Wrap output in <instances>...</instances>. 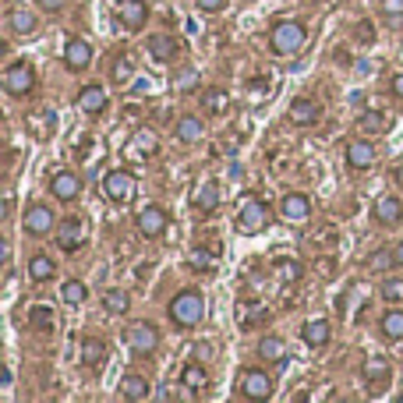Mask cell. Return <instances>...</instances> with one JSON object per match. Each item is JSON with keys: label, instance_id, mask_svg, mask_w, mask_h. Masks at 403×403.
I'll use <instances>...</instances> for the list:
<instances>
[{"label": "cell", "instance_id": "obj_1", "mask_svg": "<svg viewBox=\"0 0 403 403\" xmlns=\"http://www.w3.org/2000/svg\"><path fill=\"white\" fill-rule=\"evenodd\" d=\"M305 43H308V32H305V25L294 22V18L276 22L272 32H269V46H272V53H279V57H298V53L305 50Z\"/></svg>", "mask_w": 403, "mask_h": 403}, {"label": "cell", "instance_id": "obj_2", "mask_svg": "<svg viewBox=\"0 0 403 403\" xmlns=\"http://www.w3.org/2000/svg\"><path fill=\"white\" fill-rule=\"evenodd\" d=\"M170 322L174 325H181V329H188V325H198L202 322V315H205V298L198 294V291H181L174 301H170Z\"/></svg>", "mask_w": 403, "mask_h": 403}, {"label": "cell", "instance_id": "obj_3", "mask_svg": "<svg viewBox=\"0 0 403 403\" xmlns=\"http://www.w3.org/2000/svg\"><path fill=\"white\" fill-rule=\"evenodd\" d=\"M135 188H138V181H135L131 170H113V174L103 177V195H106L113 205L131 202V198H135Z\"/></svg>", "mask_w": 403, "mask_h": 403}, {"label": "cell", "instance_id": "obj_4", "mask_svg": "<svg viewBox=\"0 0 403 403\" xmlns=\"http://www.w3.org/2000/svg\"><path fill=\"white\" fill-rule=\"evenodd\" d=\"M265 226H269V209H265V202L244 198L241 209H237V230H241V234H262Z\"/></svg>", "mask_w": 403, "mask_h": 403}, {"label": "cell", "instance_id": "obj_5", "mask_svg": "<svg viewBox=\"0 0 403 403\" xmlns=\"http://www.w3.org/2000/svg\"><path fill=\"white\" fill-rule=\"evenodd\" d=\"M128 343H131L135 354L149 358V354H156V347H159V329H156L152 322H135V325L128 329Z\"/></svg>", "mask_w": 403, "mask_h": 403}, {"label": "cell", "instance_id": "obj_6", "mask_svg": "<svg viewBox=\"0 0 403 403\" xmlns=\"http://www.w3.org/2000/svg\"><path fill=\"white\" fill-rule=\"evenodd\" d=\"M4 89H8L11 96H29V92L36 89V68L25 64V61L11 64L8 75H4Z\"/></svg>", "mask_w": 403, "mask_h": 403}, {"label": "cell", "instance_id": "obj_7", "mask_svg": "<svg viewBox=\"0 0 403 403\" xmlns=\"http://www.w3.org/2000/svg\"><path fill=\"white\" fill-rule=\"evenodd\" d=\"M241 396H248V400H269L272 396V379L262 368L241 372Z\"/></svg>", "mask_w": 403, "mask_h": 403}, {"label": "cell", "instance_id": "obj_8", "mask_svg": "<svg viewBox=\"0 0 403 403\" xmlns=\"http://www.w3.org/2000/svg\"><path fill=\"white\" fill-rule=\"evenodd\" d=\"M57 244H61L64 251H78L85 244V223L78 216H68L57 223Z\"/></svg>", "mask_w": 403, "mask_h": 403}, {"label": "cell", "instance_id": "obj_9", "mask_svg": "<svg viewBox=\"0 0 403 403\" xmlns=\"http://www.w3.org/2000/svg\"><path fill=\"white\" fill-rule=\"evenodd\" d=\"M279 212H283V219H286V223H305V219L312 216V198H308V195H301V191H291V195H283Z\"/></svg>", "mask_w": 403, "mask_h": 403}, {"label": "cell", "instance_id": "obj_10", "mask_svg": "<svg viewBox=\"0 0 403 403\" xmlns=\"http://www.w3.org/2000/svg\"><path fill=\"white\" fill-rule=\"evenodd\" d=\"M82 191V181L71 174V170H57V174L50 177V195L61 198V202H75Z\"/></svg>", "mask_w": 403, "mask_h": 403}, {"label": "cell", "instance_id": "obj_11", "mask_svg": "<svg viewBox=\"0 0 403 403\" xmlns=\"http://www.w3.org/2000/svg\"><path fill=\"white\" fill-rule=\"evenodd\" d=\"M135 226H138V234H142V237H159L163 230H166V212H163L159 205H145V209L138 212Z\"/></svg>", "mask_w": 403, "mask_h": 403}, {"label": "cell", "instance_id": "obj_12", "mask_svg": "<svg viewBox=\"0 0 403 403\" xmlns=\"http://www.w3.org/2000/svg\"><path fill=\"white\" fill-rule=\"evenodd\" d=\"M375 223L379 226H400L403 223V202L396 198V195H382L379 202H375Z\"/></svg>", "mask_w": 403, "mask_h": 403}, {"label": "cell", "instance_id": "obj_13", "mask_svg": "<svg viewBox=\"0 0 403 403\" xmlns=\"http://www.w3.org/2000/svg\"><path fill=\"white\" fill-rule=\"evenodd\" d=\"M64 61H68V68L71 71H85L89 68V61H92V46H89V39H68V46H64Z\"/></svg>", "mask_w": 403, "mask_h": 403}, {"label": "cell", "instance_id": "obj_14", "mask_svg": "<svg viewBox=\"0 0 403 403\" xmlns=\"http://www.w3.org/2000/svg\"><path fill=\"white\" fill-rule=\"evenodd\" d=\"M50 230H53V212H50V205H32V209L25 212V234L43 237V234H50Z\"/></svg>", "mask_w": 403, "mask_h": 403}, {"label": "cell", "instance_id": "obj_15", "mask_svg": "<svg viewBox=\"0 0 403 403\" xmlns=\"http://www.w3.org/2000/svg\"><path fill=\"white\" fill-rule=\"evenodd\" d=\"M117 18H121V25H124V29L138 32V29L149 22V8L142 4V0H124L121 11H117Z\"/></svg>", "mask_w": 403, "mask_h": 403}, {"label": "cell", "instance_id": "obj_16", "mask_svg": "<svg viewBox=\"0 0 403 403\" xmlns=\"http://www.w3.org/2000/svg\"><path fill=\"white\" fill-rule=\"evenodd\" d=\"M124 152H128V159H138V156H156V152H159V138H156L152 131H135Z\"/></svg>", "mask_w": 403, "mask_h": 403}, {"label": "cell", "instance_id": "obj_17", "mask_svg": "<svg viewBox=\"0 0 403 403\" xmlns=\"http://www.w3.org/2000/svg\"><path fill=\"white\" fill-rule=\"evenodd\" d=\"M318 103L315 99H305V96H298L294 103H291V113H286V117H291L294 124H315L318 121Z\"/></svg>", "mask_w": 403, "mask_h": 403}, {"label": "cell", "instance_id": "obj_18", "mask_svg": "<svg viewBox=\"0 0 403 403\" xmlns=\"http://www.w3.org/2000/svg\"><path fill=\"white\" fill-rule=\"evenodd\" d=\"M29 131L36 135V138H50L53 131H57V113L53 110H36V113H29Z\"/></svg>", "mask_w": 403, "mask_h": 403}, {"label": "cell", "instance_id": "obj_19", "mask_svg": "<svg viewBox=\"0 0 403 403\" xmlns=\"http://www.w3.org/2000/svg\"><path fill=\"white\" fill-rule=\"evenodd\" d=\"M361 375H365L368 386L382 389V386L389 382V361H386V358H368V361L361 365Z\"/></svg>", "mask_w": 403, "mask_h": 403}, {"label": "cell", "instance_id": "obj_20", "mask_svg": "<svg viewBox=\"0 0 403 403\" xmlns=\"http://www.w3.org/2000/svg\"><path fill=\"white\" fill-rule=\"evenodd\" d=\"M149 57H152V61H159V64L174 61V57H177V39L174 36H152L149 39Z\"/></svg>", "mask_w": 403, "mask_h": 403}, {"label": "cell", "instance_id": "obj_21", "mask_svg": "<svg viewBox=\"0 0 403 403\" xmlns=\"http://www.w3.org/2000/svg\"><path fill=\"white\" fill-rule=\"evenodd\" d=\"M305 343H308V347H325V343H329V336H332V329H329V322L325 318H312V322H305Z\"/></svg>", "mask_w": 403, "mask_h": 403}, {"label": "cell", "instance_id": "obj_22", "mask_svg": "<svg viewBox=\"0 0 403 403\" xmlns=\"http://www.w3.org/2000/svg\"><path fill=\"white\" fill-rule=\"evenodd\" d=\"M8 25H11V32H18V36H32V32L39 29V18H36L29 8H11Z\"/></svg>", "mask_w": 403, "mask_h": 403}, {"label": "cell", "instance_id": "obj_23", "mask_svg": "<svg viewBox=\"0 0 403 403\" xmlns=\"http://www.w3.org/2000/svg\"><path fill=\"white\" fill-rule=\"evenodd\" d=\"M347 163H351L354 170H368V166L375 163V149H372L368 142H361V138H354V142L347 145Z\"/></svg>", "mask_w": 403, "mask_h": 403}, {"label": "cell", "instance_id": "obj_24", "mask_svg": "<svg viewBox=\"0 0 403 403\" xmlns=\"http://www.w3.org/2000/svg\"><path fill=\"white\" fill-rule=\"evenodd\" d=\"M258 358L269 361V365H283V361H286L283 339H279V336H262V339H258Z\"/></svg>", "mask_w": 403, "mask_h": 403}, {"label": "cell", "instance_id": "obj_25", "mask_svg": "<svg viewBox=\"0 0 403 403\" xmlns=\"http://www.w3.org/2000/svg\"><path fill=\"white\" fill-rule=\"evenodd\" d=\"M78 106L96 117V113H103V110H106V92H103L99 85H85V89L78 92Z\"/></svg>", "mask_w": 403, "mask_h": 403}, {"label": "cell", "instance_id": "obj_26", "mask_svg": "<svg viewBox=\"0 0 403 403\" xmlns=\"http://www.w3.org/2000/svg\"><path fill=\"white\" fill-rule=\"evenodd\" d=\"M103 361H106V343L96 339V336H85V339H82V365L99 368Z\"/></svg>", "mask_w": 403, "mask_h": 403}, {"label": "cell", "instance_id": "obj_27", "mask_svg": "<svg viewBox=\"0 0 403 403\" xmlns=\"http://www.w3.org/2000/svg\"><path fill=\"white\" fill-rule=\"evenodd\" d=\"M216 202H219V184H212V181H205V184L195 188V195H191V205H195L198 212H212Z\"/></svg>", "mask_w": 403, "mask_h": 403}, {"label": "cell", "instance_id": "obj_28", "mask_svg": "<svg viewBox=\"0 0 403 403\" xmlns=\"http://www.w3.org/2000/svg\"><path fill=\"white\" fill-rule=\"evenodd\" d=\"M181 382H184V386H188V393H195V396L209 389V375H205V368H202V365H184Z\"/></svg>", "mask_w": 403, "mask_h": 403}, {"label": "cell", "instance_id": "obj_29", "mask_svg": "<svg viewBox=\"0 0 403 403\" xmlns=\"http://www.w3.org/2000/svg\"><path fill=\"white\" fill-rule=\"evenodd\" d=\"M202 135H205V124H202L198 117H181V121H177V138H181L184 145L202 142Z\"/></svg>", "mask_w": 403, "mask_h": 403}, {"label": "cell", "instance_id": "obj_30", "mask_svg": "<svg viewBox=\"0 0 403 403\" xmlns=\"http://www.w3.org/2000/svg\"><path fill=\"white\" fill-rule=\"evenodd\" d=\"M121 396L138 403V400L149 396V382H145L142 375H124V379H121Z\"/></svg>", "mask_w": 403, "mask_h": 403}, {"label": "cell", "instance_id": "obj_31", "mask_svg": "<svg viewBox=\"0 0 403 403\" xmlns=\"http://www.w3.org/2000/svg\"><path fill=\"white\" fill-rule=\"evenodd\" d=\"M110 75H113V85H128V82H131V75H135V61H131L128 53L113 57V64H110Z\"/></svg>", "mask_w": 403, "mask_h": 403}, {"label": "cell", "instance_id": "obj_32", "mask_svg": "<svg viewBox=\"0 0 403 403\" xmlns=\"http://www.w3.org/2000/svg\"><path fill=\"white\" fill-rule=\"evenodd\" d=\"M29 325L39 329V332H50V329H57V315L50 308H43V305H32L29 308Z\"/></svg>", "mask_w": 403, "mask_h": 403}, {"label": "cell", "instance_id": "obj_33", "mask_svg": "<svg viewBox=\"0 0 403 403\" xmlns=\"http://www.w3.org/2000/svg\"><path fill=\"white\" fill-rule=\"evenodd\" d=\"M29 276H32L36 283H46V279H53V276H57V265H53V258H46V255H36V258L29 262Z\"/></svg>", "mask_w": 403, "mask_h": 403}, {"label": "cell", "instance_id": "obj_34", "mask_svg": "<svg viewBox=\"0 0 403 403\" xmlns=\"http://www.w3.org/2000/svg\"><path fill=\"white\" fill-rule=\"evenodd\" d=\"M358 128H361V131H368V135H382V131H386V113H379V110H368V113H361Z\"/></svg>", "mask_w": 403, "mask_h": 403}, {"label": "cell", "instance_id": "obj_35", "mask_svg": "<svg viewBox=\"0 0 403 403\" xmlns=\"http://www.w3.org/2000/svg\"><path fill=\"white\" fill-rule=\"evenodd\" d=\"M103 308H106L110 315H128L131 301H128V294H124V291H110V294L103 298Z\"/></svg>", "mask_w": 403, "mask_h": 403}, {"label": "cell", "instance_id": "obj_36", "mask_svg": "<svg viewBox=\"0 0 403 403\" xmlns=\"http://www.w3.org/2000/svg\"><path fill=\"white\" fill-rule=\"evenodd\" d=\"M382 332L389 336V339H403V312H386L382 315Z\"/></svg>", "mask_w": 403, "mask_h": 403}, {"label": "cell", "instance_id": "obj_37", "mask_svg": "<svg viewBox=\"0 0 403 403\" xmlns=\"http://www.w3.org/2000/svg\"><path fill=\"white\" fill-rule=\"evenodd\" d=\"M205 110L219 117V113H226V110H230V96H226L223 89H209V92H205Z\"/></svg>", "mask_w": 403, "mask_h": 403}, {"label": "cell", "instance_id": "obj_38", "mask_svg": "<svg viewBox=\"0 0 403 403\" xmlns=\"http://www.w3.org/2000/svg\"><path fill=\"white\" fill-rule=\"evenodd\" d=\"M61 298H64L68 305H82V301L89 298V291H85V283H78V279H68V283H64V291H61Z\"/></svg>", "mask_w": 403, "mask_h": 403}, {"label": "cell", "instance_id": "obj_39", "mask_svg": "<svg viewBox=\"0 0 403 403\" xmlns=\"http://www.w3.org/2000/svg\"><path fill=\"white\" fill-rule=\"evenodd\" d=\"M276 272H279V279H286V283H298L301 279V262H294V258H286V262H279L276 265Z\"/></svg>", "mask_w": 403, "mask_h": 403}, {"label": "cell", "instance_id": "obj_40", "mask_svg": "<svg viewBox=\"0 0 403 403\" xmlns=\"http://www.w3.org/2000/svg\"><path fill=\"white\" fill-rule=\"evenodd\" d=\"M382 298L386 301H403V279H386L382 283Z\"/></svg>", "mask_w": 403, "mask_h": 403}, {"label": "cell", "instance_id": "obj_41", "mask_svg": "<svg viewBox=\"0 0 403 403\" xmlns=\"http://www.w3.org/2000/svg\"><path fill=\"white\" fill-rule=\"evenodd\" d=\"M195 85H198V71H191V68H188V71H181V78H177V89H181V92H191Z\"/></svg>", "mask_w": 403, "mask_h": 403}, {"label": "cell", "instance_id": "obj_42", "mask_svg": "<svg viewBox=\"0 0 403 403\" xmlns=\"http://www.w3.org/2000/svg\"><path fill=\"white\" fill-rule=\"evenodd\" d=\"M188 262H191L195 269H209V265H212V251H191Z\"/></svg>", "mask_w": 403, "mask_h": 403}, {"label": "cell", "instance_id": "obj_43", "mask_svg": "<svg viewBox=\"0 0 403 403\" xmlns=\"http://www.w3.org/2000/svg\"><path fill=\"white\" fill-rule=\"evenodd\" d=\"M382 15L386 18H400L403 15V0H382Z\"/></svg>", "mask_w": 403, "mask_h": 403}, {"label": "cell", "instance_id": "obj_44", "mask_svg": "<svg viewBox=\"0 0 403 403\" xmlns=\"http://www.w3.org/2000/svg\"><path fill=\"white\" fill-rule=\"evenodd\" d=\"M195 4L202 11H219V8H226V0H195Z\"/></svg>", "mask_w": 403, "mask_h": 403}, {"label": "cell", "instance_id": "obj_45", "mask_svg": "<svg viewBox=\"0 0 403 403\" xmlns=\"http://www.w3.org/2000/svg\"><path fill=\"white\" fill-rule=\"evenodd\" d=\"M36 4H39L43 11H61V8L68 4V0H36Z\"/></svg>", "mask_w": 403, "mask_h": 403}, {"label": "cell", "instance_id": "obj_46", "mask_svg": "<svg viewBox=\"0 0 403 403\" xmlns=\"http://www.w3.org/2000/svg\"><path fill=\"white\" fill-rule=\"evenodd\" d=\"M315 269H318L322 276H332V269H336V262H332V258H318V262H315Z\"/></svg>", "mask_w": 403, "mask_h": 403}, {"label": "cell", "instance_id": "obj_47", "mask_svg": "<svg viewBox=\"0 0 403 403\" xmlns=\"http://www.w3.org/2000/svg\"><path fill=\"white\" fill-rule=\"evenodd\" d=\"M386 262H393V255H386V251H379V255L368 258V265H386Z\"/></svg>", "mask_w": 403, "mask_h": 403}, {"label": "cell", "instance_id": "obj_48", "mask_svg": "<svg viewBox=\"0 0 403 403\" xmlns=\"http://www.w3.org/2000/svg\"><path fill=\"white\" fill-rule=\"evenodd\" d=\"M393 96H396V99H403V75H396V78H393Z\"/></svg>", "mask_w": 403, "mask_h": 403}, {"label": "cell", "instance_id": "obj_49", "mask_svg": "<svg viewBox=\"0 0 403 403\" xmlns=\"http://www.w3.org/2000/svg\"><path fill=\"white\" fill-rule=\"evenodd\" d=\"M393 181H396V188H403V163L393 170Z\"/></svg>", "mask_w": 403, "mask_h": 403}, {"label": "cell", "instance_id": "obj_50", "mask_svg": "<svg viewBox=\"0 0 403 403\" xmlns=\"http://www.w3.org/2000/svg\"><path fill=\"white\" fill-rule=\"evenodd\" d=\"M358 36H361V39H368V43H372V36H375V32H372V25H361V29H358Z\"/></svg>", "mask_w": 403, "mask_h": 403}, {"label": "cell", "instance_id": "obj_51", "mask_svg": "<svg viewBox=\"0 0 403 403\" xmlns=\"http://www.w3.org/2000/svg\"><path fill=\"white\" fill-rule=\"evenodd\" d=\"M393 262H396V265H403V241L396 244V251H393Z\"/></svg>", "mask_w": 403, "mask_h": 403}, {"label": "cell", "instance_id": "obj_52", "mask_svg": "<svg viewBox=\"0 0 403 403\" xmlns=\"http://www.w3.org/2000/svg\"><path fill=\"white\" fill-rule=\"evenodd\" d=\"M11 209H15V195H11V191H8V198H4V212H8V216H11Z\"/></svg>", "mask_w": 403, "mask_h": 403}]
</instances>
